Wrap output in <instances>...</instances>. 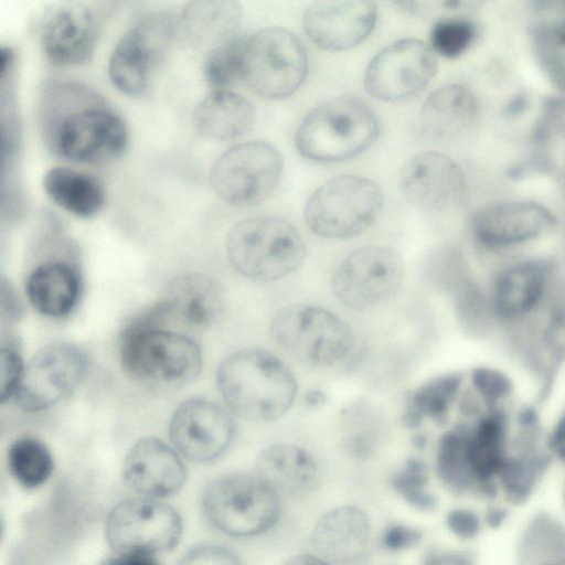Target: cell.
<instances>
[{
	"instance_id": "cell-1",
	"label": "cell",
	"mask_w": 565,
	"mask_h": 565,
	"mask_svg": "<svg viewBox=\"0 0 565 565\" xmlns=\"http://www.w3.org/2000/svg\"><path fill=\"white\" fill-rule=\"evenodd\" d=\"M119 356L124 370L139 382L157 387H178L192 382L202 369L198 343L168 329L152 305L121 332Z\"/></svg>"
},
{
	"instance_id": "cell-2",
	"label": "cell",
	"mask_w": 565,
	"mask_h": 565,
	"mask_svg": "<svg viewBox=\"0 0 565 565\" xmlns=\"http://www.w3.org/2000/svg\"><path fill=\"white\" fill-rule=\"evenodd\" d=\"M216 382L228 409L254 423L282 417L298 392L294 372L275 354L257 348L226 356L217 369Z\"/></svg>"
},
{
	"instance_id": "cell-3",
	"label": "cell",
	"mask_w": 565,
	"mask_h": 565,
	"mask_svg": "<svg viewBox=\"0 0 565 565\" xmlns=\"http://www.w3.org/2000/svg\"><path fill=\"white\" fill-rule=\"evenodd\" d=\"M225 250L232 267L256 282H273L296 271L305 260L299 231L278 216H253L227 233Z\"/></svg>"
},
{
	"instance_id": "cell-4",
	"label": "cell",
	"mask_w": 565,
	"mask_h": 565,
	"mask_svg": "<svg viewBox=\"0 0 565 565\" xmlns=\"http://www.w3.org/2000/svg\"><path fill=\"white\" fill-rule=\"evenodd\" d=\"M380 132L375 113L361 99H330L307 114L295 135L298 152L312 161L337 162L370 148Z\"/></svg>"
},
{
	"instance_id": "cell-5",
	"label": "cell",
	"mask_w": 565,
	"mask_h": 565,
	"mask_svg": "<svg viewBox=\"0 0 565 565\" xmlns=\"http://www.w3.org/2000/svg\"><path fill=\"white\" fill-rule=\"evenodd\" d=\"M74 87L71 105L55 115L50 131L54 150L75 163H99L118 157L128 141L121 117L89 92Z\"/></svg>"
},
{
	"instance_id": "cell-6",
	"label": "cell",
	"mask_w": 565,
	"mask_h": 565,
	"mask_svg": "<svg viewBox=\"0 0 565 565\" xmlns=\"http://www.w3.org/2000/svg\"><path fill=\"white\" fill-rule=\"evenodd\" d=\"M207 521L233 537H253L280 519L279 493L256 473H231L213 480L202 495Z\"/></svg>"
},
{
	"instance_id": "cell-7",
	"label": "cell",
	"mask_w": 565,
	"mask_h": 565,
	"mask_svg": "<svg viewBox=\"0 0 565 565\" xmlns=\"http://www.w3.org/2000/svg\"><path fill=\"white\" fill-rule=\"evenodd\" d=\"M383 203V192L373 180L338 175L311 194L305 207V220L318 236L345 239L369 228L380 215Z\"/></svg>"
},
{
	"instance_id": "cell-8",
	"label": "cell",
	"mask_w": 565,
	"mask_h": 565,
	"mask_svg": "<svg viewBox=\"0 0 565 565\" xmlns=\"http://www.w3.org/2000/svg\"><path fill=\"white\" fill-rule=\"evenodd\" d=\"M274 341L295 359L318 366L337 364L352 351L354 333L335 313L316 305H290L270 322Z\"/></svg>"
},
{
	"instance_id": "cell-9",
	"label": "cell",
	"mask_w": 565,
	"mask_h": 565,
	"mask_svg": "<svg viewBox=\"0 0 565 565\" xmlns=\"http://www.w3.org/2000/svg\"><path fill=\"white\" fill-rule=\"evenodd\" d=\"M307 73V51L290 31L273 26L247 36L241 81L258 96L288 97L303 84Z\"/></svg>"
},
{
	"instance_id": "cell-10",
	"label": "cell",
	"mask_w": 565,
	"mask_h": 565,
	"mask_svg": "<svg viewBox=\"0 0 565 565\" xmlns=\"http://www.w3.org/2000/svg\"><path fill=\"white\" fill-rule=\"evenodd\" d=\"M282 164L279 151L268 142L239 143L226 150L213 163L210 184L227 204L256 205L277 186Z\"/></svg>"
},
{
	"instance_id": "cell-11",
	"label": "cell",
	"mask_w": 565,
	"mask_h": 565,
	"mask_svg": "<svg viewBox=\"0 0 565 565\" xmlns=\"http://www.w3.org/2000/svg\"><path fill=\"white\" fill-rule=\"evenodd\" d=\"M178 33V19L167 12L148 14L131 25L115 45L108 76L121 93L142 94Z\"/></svg>"
},
{
	"instance_id": "cell-12",
	"label": "cell",
	"mask_w": 565,
	"mask_h": 565,
	"mask_svg": "<svg viewBox=\"0 0 565 565\" xmlns=\"http://www.w3.org/2000/svg\"><path fill=\"white\" fill-rule=\"evenodd\" d=\"M178 511L158 499L121 500L109 511L105 524L107 544L115 553L154 554L173 548L182 534Z\"/></svg>"
},
{
	"instance_id": "cell-13",
	"label": "cell",
	"mask_w": 565,
	"mask_h": 565,
	"mask_svg": "<svg viewBox=\"0 0 565 565\" xmlns=\"http://www.w3.org/2000/svg\"><path fill=\"white\" fill-rule=\"evenodd\" d=\"M86 369V355L77 345L50 343L24 365L13 397L23 411L36 413L49 409L75 391Z\"/></svg>"
},
{
	"instance_id": "cell-14",
	"label": "cell",
	"mask_w": 565,
	"mask_h": 565,
	"mask_svg": "<svg viewBox=\"0 0 565 565\" xmlns=\"http://www.w3.org/2000/svg\"><path fill=\"white\" fill-rule=\"evenodd\" d=\"M403 278L404 264L398 253L383 246H364L338 265L331 287L343 305L367 309L394 296Z\"/></svg>"
},
{
	"instance_id": "cell-15",
	"label": "cell",
	"mask_w": 565,
	"mask_h": 565,
	"mask_svg": "<svg viewBox=\"0 0 565 565\" xmlns=\"http://www.w3.org/2000/svg\"><path fill=\"white\" fill-rule=\"evenodd\" d=\"M434 51L417 39H403L381 50L364 74L365 90L380 100H397L423 89L435 76Z\"/></svg>"
},
{
	"instance_id": "cell-16",
	"label": "cell",
	"mask_w": 565,
	"mask_h": 565,
	"mask_svg": "<svg viewBox=\"0 0 565 565\" xmlns=\"http://www.w3.org/2000/svg\"><path fill=\"white\" fill-rule=\"evenodd\" d=\"M231 415L214 402L192 398L181 403L169 423L174 449L184 458L207 463L218 459L235 437Z\"/></svg>"
},
{
	"instance_id": "cell-17",
	"label": "cell",
	"mask_w": 565,
	"mask_h": 565,
	"mask_svg": "<svg viewBox=\"0 0 565 565\" xmlns=\"http://www.w3.org/2000/svg\"><path fill=\"white\" fill-rule=\"evenodd\" d=\"M376 3L369 0L317 1L302 15L307 36L319 47L343 51L363 42L374 30Z\"/></svg>"
},
{
	"instance_id": "cell-18",
	"label": "cell",
	"mask_w": 565,
	"mask_h": 565,
	"mask_svg": "<svg viewBox=\"0 0 565 565\" xmlns=\"http://www.w3.org/2000/svg\"><path fill=\"white\" fill-rule=\"evenodd\" d=\"M121 475L131 491L159 500L181 490L186 469L174 448L158 438L145 437L126 454Z\"/></svg>"
},
{
	"instance_id": "cell-19",
	"label": "cell",
	"mask_w": 565,
	"mask_h": 565,
	"mask_svg": "<svg viewBox=\"0 0 565 565\" xmlns=\"http://www.w3.org/2000/svg\"><path fill=\"white\" fill-rule=\"evenodd\" d=\"M156 303L167 327L203 330L220 320L225 308V295L215 279L190 273L171 279Z\"/></svg>"
},
{
	"instance_id": "cell-20",
	"label": "cell",
	"mask_w": 565,
	"mask_h": 565,
	"mask_svg": "<svg viewBox=\"0 0 565 565\" xmlns=\"http://www.w3.org/2000/svg\"><path fill=\"white\" fill-rule=\"evenodd\" d=\"M399 188L404 198L424 210H441L457 202L465 188L460 167L448 156L426 151L403 167Z\"/></svg>"
},
{
	"instance_id": "cell-21",
	"label": "cell",
	"mask_w": 565,
	"mask_h": 565,
	"mask_svg": "<svg viewBox=\"0 0 565 565\" xmlns=\"http://www.w3.org/2000/svg\"><path fill=\"white\" fill-rule=\"evenodd\" d=\"M99 28L100 19L92 8L63 6L45 19L40 34L41 46L55 65H79L92 57Z\"/></svg>"
},
{
	"instance_id": "cell-22",
	"label": "cell",
	"mask_w": 565,
	"mask_h": 565,
	"mask_svg": "<svg viewBox=\"0 0 565 565\" xmlns=\"http://www.w3.org/2000/svg\"><path fill=\"white\" fill-rule=\"evenodd\" d=\"M554 224L555 218L546 207L523 201L484 206L471 222L476 239L487 247H504L536 238Z\"/></svg>"
},
{
	"instance_id": "cell-23",
	"label": "cell",
	"mask_w": 565,
	"mask_h": 565,
	"mask_svg": "<svg viewBox=\"0 0 565 565\" xmlns=\"http://www.w3.org/2000/svg\"><path fill=\"white\" fill-rule=\"evenodd\" d=\"M372 537L367 513L355 505H341L323 513L315 523L311 541L318 555L330 563L353 565L366 556Z\"/></svg>"
},
{
	"instance_id": "cell-24",
	"label": "cell",
	"mask_w": 565,
	"mask_h": 565,
	"mask_svg": "<svg viewBox=\"0 0 565 565\" xmlns=\"http://www.w3.org/2000/svg\"><path fill=\"white\" fill-rule=\"evenodd\" d=\"M25 292L39 313L60 319L76 308L82 294V279L78 270L70 263L50 260L30 273Z\"/></svg>"
},
{
	"instance_id": "cell-25",
	"label": "cell",
	"mask_w": 565,
	"mask_h": 565,
	"mask_svg": "<svg viewBox=\"0 0 565 565\" xmlns=\"http://www.w3.org/2000/svg\"><path fill=\"white\" fill-rule=\"evenodd\" d=\"M256 475L280 493L305 494L313 490L319 468L306 449L286 443L265 448L256 460Z\"/></svg>"
},
{
	"instance_id": "cell-26",
	"label": "cell",
	"mask_w": 565,
	"mask_h": 565,
	"mask_svg": "<svg viewBox=\"0 0 565 565\" xmlns=\"http://www.w3.org/2000/svg\"><path fill=\"white\" fill-rule=\"evenodd\" d=\"M478 115V100L463 85L448 84L433 92L419 113V125L431 139H451L466 131Z\"/></svg>"
},
{
	"instance_id": "cell-27",
	"label": "cell",
	"mask_w": 565,
	"mask_h": 565,
	"mask_svg": "<svg viewBox=\"0 0 565 565\" xmlns=\"http://www.w3.org/2000/svg\"><path fill=\"white\" fill-rule=\"evenodd\" d=\"M242 17L243 9L237 1H193L180 14L178 32L193 47H215L236 35Z\"/></svg>"
},
{
	"instance_id": "cell-28",
	"label": "cell",
	"mask_w": 565,
	"mask_h": 565,
	"mask_svg": "<svg viewBox=\"0 0 565 565\" xmlns=\"http://www.w3.org/2000/svg\"><path fill=\"white\" fill-rule=\"evenodd\" d=\"M256 118L254 105L244 96L216 89L207 94L193 111L198 132L212 140H231L243 136Z\"/></svg>"
},
{
	"instance_id": "cell-29",
	"label": "cell",
	"mask_w": 565,
	"mask_h": 565,
	"mask_svg": "<svg viewBox=\"0 0 565 565\" xmlns=\"http://www.w3.org/2000/svg\"><path fill=\"white\" fill-rule=\"evenodd\" d=\"M507 425L499 412L483 416L468 431V454L476 491L492 494L495 480L508 457Z\"/></svg>"
},
{
	"instance_id": "cell-30",
	"label": "cell",
	"mask_w": 565,
	"mask_h": 565,
	"mask_svg": "<svg viewBox=\"0 0 565 565\" xmlns=\"http://www.w3.org/2000/svg\"><path fill=\"white\" fill-rule=\"evenodd\" d=\"M545 279V269L537 262H522L508 267L494 285L495 312L503 319L526 315L540 302Z\"/></svg>"
},
{
	"instance_id": "cell-31",
	"label": "cell",
	"mask_w": 565,
	"mask_h": 565,
	"mask_svg": "<svg viewBox=\"0 0 565 565\" xmlns=\"http://www.w3.org/2000/svg\"><path fill=\"white\" fill-rule=\"evenodd\" d=\"M43 189L57 206L78 217H90L105 204L103 184L95 177L68 167L47 170Z\"/></svg>"
},
{
	"instance_id": "cell-32",
	"label": "cell",
	"mask_w": 565,
	"mask_h": 565,
	"mask_svg": "<svg viewBox=\"0 0 565 565\" xmlns=\"http://www.w3.org/2000/svg\"><path fill=\"white\" fill-rule=\"evenodd\" d=\"M462 383V376L450 373L434 377L413 391L407 401L403 423L409 428L422 425L424 419L441 423L446 419Z\"/></svg>"
},
{
	"instance_id": "cell-33",
	"label": "cell",
	"mask_w": 565,
	"mask_h": 565,
	"mask_svg": "<svg viewBox=\"0 0 565 565\" xmlns=\"http://www.w3.org/2000/svg\"><path fill=\"white\" fill-rule=\"evenodd\" d=\"M468 431L455 428L439 439L436 452V473L443 484L455 494L476 490L468 454Z\"/></svg>"
},
{
	"instance_id": "cell-34",
	"label": "cell",
	"mask_w": 565,
	"mask_h": 565,
	"mask_svg": "<svg viewBox=\"0 0 565 565\" xmlns=\"http://www.w3.org/2000/svg\"><path fill=\"white\" fill-rule=\"evenodd\" d=\"M7 458L11 476L26 489L44 484L54 469L50 449L34 436L17 438L10 445Z\"/></svg>"
},
{
	"instance_id": "cell-35",
	"label": "cell",
	"mask_w": 565,
	"mask_h": 565,
	"mask_svg": "<svg viewBox=\"0 0 565 565\" xmlns=\"http://www.w3.org/2000/svg\"><path fill=\"white\" fill-rule=\"evenodd\" d=\"M546 465V457L531 448L508 456L498 476L505 500L513 505L525 503L535 491Z\"/></svg>"
},
{
	"instance_id": "cell-36",
	"label": "cell",
	"mask_w": 565,
	"mask_h": 565,
	"mask_svg": "<svg viewBox=\"0 0 565 565\" xmlns=\"http://www.w3.org/2000/svg\"><path fill=\"white\" fill-rule=\"evenodd\" d=\"M521 565H565V529L553 520L531 524L521 544Z\"/></svg>"
},
{
	"instance_id": "cell-37",
	"label": "cell",
	"mask_w": 565,
	"mask_h": 565,
	"mask_svg": "<svg viewBox=\"0 0 565 565\" xmlns=\"http://www.w3.org/2000/svg\"><path fill=\"white\" fill-rule=\"evenodd\" d=\"M246 35H235L216 45L209 53L204 66V77L217 89H224L242 79V61Z\"/></svg>"
},
{
	"instance_id": "cell-38",
	"label": "cell",
	"mask_w": 565,
	"mask_h": 565,
	"mask_svg": "<svg viewBox=\"0 0 565 565\" xmlns=\"http://www.w3.org/2000/svg\"><path fill=\"white\" fill-rule=\"evenodd\" d=\"M428 468L418 458H408L392 477V487L405 502L420 511H433L437 501L428 487Z\"/></svg>"
},
{
	"instance_id": "cell-39",
	"label": "cell",
	"mask_w": 565,
	"mask_h": 565,
	"mask_svg": "<svg viewBox=\"0 0 565 565\" xmlns=\"http://www.w3.org/2000/svg\"><path fill=\"white\" fill-rule=\"evenodd\" d=\"M477 28L463 18L439 20L430 32V47L434 53L454 58L463 54L475 42Z\"/></svg>"
},
{
	"instance_id": "cell-40",
	"label": "cell",
	"mask_w": 565,
	"mask_h": 565,
	"mask_svg": "<svg viewBox=\"0 0 565 565\" xmlns=\"http://www.w3.org/2000/svg\"><path fill=\"white\" fill-rule=\"evenodd\" d=\"M535 29L541 44L565 54V1L539 2Z\"/></svg>"
},
{
	"instance_id": "cell-41",
	"label": "cell",
	"mask_w": 565,
	"mask_h": 565,
	"mask_svg": "<svg viewBox=\"0 0 565 565\" xmlns=\"http://www.w3.org/2000/svg\"><path fill=\"white\" fill-rule=\"evenodd\" d=\"M0 356V394L1 401L6 402L13 397L24 370L18 343L11 334H2Z\"/></svg>"
},
{
	"instance_id": "cell-42",
	"label": "cell",
	"mask_w": 565,
	"mask_h": 565,
	"mask_svg": "<svg viewBox=\"0 0 565 565\" xmlns=\"http://www.w3.org/2000/svg\"><path fill=\"white\" fill-rule=\"evenodd\" d=\"M471 377L476 391L489 405H494L508 396L512 388L510 379L495 369L477 367Z\"/></svg>"
},
{
	"instance_id": "cell-43",
	"label": "cell",
	"mask_w": 565,
	"mask_h": 565,
	"mask_svg": "<svg viewBox=\"0 0 565 565\" xmlns=\"http://www.w3.org/2000/svg\"><path fill=\"white\" fill-rule=\"evenodd\" d=\"M423 539V532L412 525L393 522L385 526L381 534L382 547L392 553L404 552L417 546Z\"/></svg>"
},
{
	"instance_id": "cell-44",
	"label": "cell",
	"mask_w": 565,
	"mask_h": 565,
	"mask_svg": "<svg viewBox=\"0 0 565 565\" xmlns=\"http://www.w3.org/2000/svg\"><path fill=\"white\" fill-rule=\"evenodd\" d=\"M178 565H242L239 557L230 548L204 544L189 551Z\"/></svg>"
},
{
	"instance_id": "cell-45",
	"label": "cell",
	"mask_w": 565,
	"mask_h": 565,
	"mask_svg": "<svg viewBox=\"0 0 565 565\" xmlns=\"http://www.w3.org/2000/svg\"><path fill=\"white\" fill-rule=\"evenodd\" d=\"M446 525L458 539L472 540L478 536L482 524L475 511L466 508H456L447 513Z\"/></svg>"
},
{
	"instance_id": "cell-46",
	"label": "cell",
	"mask_w": 565,
	"mask_h": 565,
	"mask_svg": "<svg viewBox=\"0 0 565 565\" xmlns=\"http://www.w3.org/2000/svg\"><path fill=\"white\" fill-rule=\"evenodd\" d=\"M23 313L22 302L14 288L4 278L1 279V316L3 322H15Z\"/></svg>"
},
{
	"instance_id": "cell-47",
	"label": "cell",
	"mask_w": 565,
	"mask_h": 565,
	"mask_svg": "<svg viewBox=\"0 0 565 565\" xmlns=\"http://www.w3.org/2000/svg\"><path fill=\"white\" fill-rule=\"evenodd\" d=\"M420 565H475L472 556L463 551H431Z\"/></svg>"
},
{
	"instance_id": "cell-48",
	"label": "cell",
	"mask_w": 565,
	"mask_h": 565,
	"mask_svg": "<svg viewBox=\"0 0 565 565\" xmlns=\"http://www.w3.org/2000/svg\"><path fill=\"white\" fill-rule=\"evenodd\" d=\"M344 446L351 456L365 459L373 451L374 440L366 431H355L345 439Z\"/></svg>"
},
{
	"instance_id": "cell-49",
	"label": "cell",
	"mask_w": 565,
	"mask_h": 565,
	"mask_svg": "<svg viewBox=\"0 0 565 565\" xmlns=\"http://www.w3.org/2000/svg\"><path fill=\"white\" fill-rule=\"evenodd\" d=\"M102 565H160L154 554L149 553H115L104 559Z\"/></svg>"
},
{
	"instance_id": "cell-50",
	"label": "cell",
	"mask_w": 565,
	"mask_h": 565,
	"mask_svg": "<svg viewBox=\"0 0 565 565\" xmlns=\"http://www.w3.org/2000/svg\"><path fill=\"white\" fill-rule=\"evenodd\" d=\"M551 451L565 462V415L558 420L550 438Z\"/></svg>"
},
{
	"instance_id": "cell-51",
	"label": "cell",
	"mask_w": 565,
	"mask_h": 565,
	"mask_svg": "<svg viewBox=\"0 0 565 565\" xmlns=\"http://www.w3.org/2000/svg\"><path fill=\"white\" fill-rule=\"evenodd\" d=\"M282 565H333L320 555L298 554L287 559Z\"/></svg>"
},
{
	"instance_id": "cell-52",
	"label": "cell",
	"mask_w": 565,
	"mask_h": 565,
	"mask_svg": "<svg viewBox=\"0 0 565 565\" xmlns=\"http://www.w3.org/2000/svg\"><path fill=\"white\" fill-rule=\"evenodd\" d=\"M327 401V396L323 392L313 390L308 392L306 395L305 402L308 407L310 408H317L323 405Z\"/></svg>"
},
{
	"instance_id": "cell-53",
	"label": "cell",
	"mask_w": 565,
	"mask_h": 565,
	"mask_svg": "<svg viewBox=\"0 0 565 565\" xmlns=\"http://www.w3.org/2000/svg\"><path fill=\"white\" fill-rule=\"evenodd\" d=\"M504 519H505V512L502 509L493 508L491 511L490 510L488 511L487 522L492 527L502 524Z\"/></svg>"
},
{
	"instance_id": "cell-54",
	"label": "cell",
	"mask_w": 565,
	"mask_h": 565,
	"mask_svg": "<svg viewBox=\"0 0 565 565\" xmlns=\"http://www.w3.org/2000/svg\"><path fill=\"white\" fill-rule=\"evenodd\" d=\"M414 445L417 447V448H423L425 446V438L424 436H417L415 439H414Z\"/></svg>"
},
{
	"instance_id": "cell-55",
	"label": "cell",
	"mask_w": 565,
	"mask_h": 565,
	"mask_svg": "<svg viewBox=\"0 0 565 565\" xmlns=\"http://www.w3.org/2000/svg\"><path fill=\"white\" fill-rule=\"evenodd\" d=\"M562 502H563V508H564V511H565V488H564V491H563Z\"/></svg>"
}]
</instances>
